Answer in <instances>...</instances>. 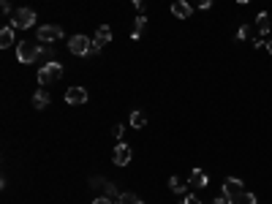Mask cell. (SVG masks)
Here are the masks:
<instances>
[{"mask_svg": "<svg viewBox=\"0 0 272 204\" xmlns=\"http://www.w3.org/2000/svg\"><path fill=\"white\" fill-rule=\"evenodd\" d=\"M36 25V11L33 8H16L14 14H11V28L14 30H27Z\"/></svg>", "mask_w": 272, "mask_h": 204, "instance_id": "6da1fadb", "label": "cell"}, {"mask_svg": "<svg viewBox=\"0 0 272 204\" xmlns=\"http://www.w3.org/2000/svg\"><path fill=\"white\" fill-rule=\"evenodd\" d=\"M60 77H63V66H60L57 60H52V63H44V66L38 68V82H41V84L57 82Z\"/></svg>", "mask_w": 272, "mask_h": 204, "instance_id": "7a4b0ae2", "label": "cell"}, {"mask_svg": "<svg viewBox=\"0 0 272 204\" xmlns=\"http://www.w3.org/2000/svg\"><path fill=\"white\" fill-rule=\"evenodd\" d=\"M38 49H41V44H33V41H19V44H16V60H19V63L38 60Z\"/></svg>", "mask_w": 272, "mask_h": 204, "instance_id": "3957f363", "label": "cell"}, {"mask_svg": "<svg viewBox=\"0 0 272 204\" xmlns=\"http://www.w3.org/2000/svg\"><path fill=\"white\" fill-rule=\"evenodd\" d=\"M68 49H71V55H76V57H85V55H90L92 52V41L87 39V36H74V39H68Z\"/></svg>", "mask_w": 272, "mask_h": 204, "instance_id": "277c9868", "label": "cell"}, {"mask_svg": "<svg viewBox=\"0 0 272 204\" xmlns=\"http://www.w3.org/2000/svg\"><path fill=\"white\" fill-rule=\"evenodd\" d=\"M38 44H54L57 39H63V30L57 28V25H44V28H38Z\"/></svg>", "mask_w": 272, "mask_h": 204, "instance_id": "5b68a950", "label": "cell"}, {"mask_svg": "<svg viewBox=\"0 0 272 204\" xmlns=\"http://www.w3.org/2000/svg\"><path fill=\"white\" fill-rule=\"evenodd\" d=\"M109 41H112V28H109V25H101V28L95 30V36H92V52L90 55H98L101 46L109 44Z\"/></svg>", "mask_w": 272, "mask_h": 204, "instance_id": "8992f818", "label": "cell"}, {"mask_svg": "<svg viewBox=\"0 0 272 204\" xmlns=\"http://www.w3.org/2000/svg\"><path fill=\"white\" fill-rule=\"evenodd\" d=\"M131 158H134V150H131L125 142H120L117 147H114V153H112V161H114L117 166H128Z\"/></svg>", "mask_w": 272, "mask_h": 204, "instance_id": "52a82bcc", "label": "cell"}, {"mask_svg": "<svg viewBox=\"0 0 272 204\" xmlns=\"http://www.w3.org/2000/svg\"><path fill=\"white\" fill-rule=\"evenodd\" d=\"M85 101H87V90L85 87H68L65 90V104L79 106V104H85Z\"/></svg>", "mask_w": 272, "mask_h": 204, "instance_id": "ba28073f", "label": "cell"}, {"mask_svg": "<svg viewBox=\"0 0 272 204\" xmlns=\"http://www.w3.org/2000/svg\"><path fill=\"white\" fill-rule=\"evenodd\" d=\"M242 191H245L242 180H234V177H228V180L223 182V196H228V199H237Z\"/></svg>", "mask_w": 272, "mask_h": 204, "instance_id": "9c48e42d", "label": "cell"}, {"mask_svg": "<svg viewBox=\"0 0 272 204\" xmlns=\"http://www.w3.org/2000/svg\"><path fill=\"white\" fill-rule=\"evenodd\" d=\"M190 188H204L207 182H210V177H207L204 169H190Z\"/></svg>", "mask_w": 272, "mask_h": 204, "instance_id": "30bf717a", "label": "cell"}, {"mask_svg": "<svg viewBox=\"0 0 272 204\" xmlns=\"http://www.w3.org/2000/svg\"><path fill=\"white\" fill-rule=\"evenodd\" d=\"M172 14L177 19H188L190 17V3H185V0H174V3H172Z\"/></svg>", "mask_w": 272, "mask_h": 204, "instance_id": "8fae6325", "label": "cell"}, {"mask_svg": "<svg viewBox=\"0 0 272 204\" xmlns=\"http://www.w3.org/2000/svg\"><path fill=\"white\" fill-rule=\"evenodd\" d=\"M256 30H259L261 36H270V14L261 11L259 17H256Z\"/></svg>", "mask_w": 272, "mask_h": 204, "instance_id": "7c38bea8", "label": "cell"}, {"mask_svg": "<svg viewBox=\"0 0 272 204\" xmlns=\"http://www.w3.org/2000/svg\"><path fill=\"white\" fill-rule=\"evenodd\" d=\"M144 30H147V17H144V14H139V17H136V25H134V33H131V39L139 41Z\"/></svg>", "mask_w": 272, "mask_h": 204, "instance_id": "4fadbf2b", "label": "cell"}, {"mask_svg": "<svg viewBox=\"0 0 272 204\" xmlns=\"http://www.w3.org/2000/svg\"><path fill=\"white\" fill-rule=\"evenodd\" d=\"M0 46H3V49H8V46H14V28H3L0 30Z\"/></svg>", "mask_w": 272, "mask_h": 204, "instance_id": "5bb4252c", "label": "cell"}, {"mask_svg": "<svg viewBox=\"0 0 272 204\" xmlns=\"http://www.w3.org/2000/svg\"><path fill=\"white\" fill-rule=\"evenodd\" d=\"M188 188H190V182L180 180V177H169V191H174V193H185Z\"/></svg>", "mask_w": 272, "mask_h": 204, "instance_id": "9a60e30c", "label": "cell"}, {"mask_svg": "<svg viewBox=\"0 0 272 204\" xmlns=\"http://www.w3.org/2000/svg\"><path fill=\"white\" fill-rule=\"evenodd\" d=\"M33 106H36V109H46L49 106V93L46 90H38V93L33 95Z\"/></svg>", "mask_w": 272, "mask_h": 204, "instance_id": "2e32d148", "label": "cell"}, {"mask_svg": "<svg viewBox=\"0 0 272 204\" xmlns=\"http://www.w3.org/2000/svg\"><path fill=\"white\" fill-rule=\"evenodd\" d=\"M231 204H259V202H256V196H253V193L242 191L237 199H231Z\"/></svg>", "mask_w": 272, "mask_h": 204, "instance_id": "e0dca14e", "label": "cell"}, {"mask_svg": "<svg viewBox=\"0 0 272 204\" xmlns=\"http://www.w3.org/2000/svg\"><path fill=\"white\" fill-rule=\"evenodd\" d=\"M52 57H54L52 46H49V44H41V49H38V60H44V63H52Z\"/></svg>", "mask_w": 272, "mask_h": 204, "instance_id": "ac0fdd59", "label": "cell"}, {"mask_svg": "<svg viewBox=\"0 0 272 204\" xmlns=\"http://www.w3.org/2000/svg\"><path fill=\"white\" fill-rule=\"evenodd\" d=\"M131 125H134V128H144L147 125L144 112H134V115H131Z\"/></svg>", "mask_w": 272, "mask_h": 204, "instance_id": "d6986e66", "label": "cell"}, {"mask_svg": "<svg viewBox=\"0 0 272 204\" xmlns=\"http://www.w3.org/2000/svg\"><path fill=\"white\" fill-rule=\"evenodd\" d=\"M114 204H141V199L134 196V193H120V199Z\"/></svg>", "mask_w": 272, "mask_h": 204, "instance_id": "ffe728a7", "label": "cell"}, {"mask_svg": "<svg viewBox=\"0 0 272 204\" xmlns=\"http://www.w3.org/2000/svg\"><path fill=\"white\" fill-rule=\"evenodd\" d=\"M103 196H109V199H120V193H117V188H114L112 182H106V185H103Z\"/></svg>", "mask_w": 272, "mask_h": 204, "instance_id": "44dd1931", "label": "cell"}, {"mask_svg": "<svg viewBox=\"0 0 272 204\" xmlns=\"http://www.w3.org/2000/svg\"><path fill=\"white\" fill-rule=\"evenodd\" d=\"M250 30H253V28H250V25H242V28L237 30V41H245V39H248V36H250Z\"/></svg>", "mask_w": 272, "mask_h": 204, "instance_id": "7402d4cb", "label": "cell"}, {"mask_svg": "<svg viewBox=\"0 0 272 204\" xmlns=\"http://www.w3.org/2000/svg\"><path fill=\"white\" fill-rule=\"evenodd\" d=\"M182 204H201V199L190 193V196H185V199H182Z\"/></svg>", "mask_w": 272, "mask_h": 204, "instance_id": "603a6c76", "label": "cell"}, {"mask_svg": "<svg viewBox=\"0 0 272 204\" xmlns=\"http://www.w3.org/2000/svg\"><path fill=\"white\" fill-rule=\"evenodd\" d=\"M123 131H125V125H114V128H112V136L120 139V136H123Z\"/></svg>", "mask_w": 272, "mask_h": 204, "instance_id": "cb8c5ba5", "label": "cell"}, {"mask_svg": "<svg viewBox=\"0 0 272 204\" xmlns=\"http://www.w3.org/2000/svg\"><path fill=\"white\" fill-rule=\"evenodd\" d=\"M210 204H231V199H228V196H218V199H212Z\"/></svg>", "mask_w": 272, "mask_h": 204, "instance_id": "d4e9b609", "label": "cell"}, {"mask_svg": "<svg viewBox=\"0 0 272 204\" xmlns=\"http://www.w3.org/2000/svg\"><path fill=\"white\" fill-rule=\"evenodd\" d=\"M193 3H196L199 8H210V6H212V0H193Z\"/></svg>", "mask_w": 272, "mask_h": 204, "instance_id": "484cf974", "label": "cell"}, {"mask_svg": "<svg viewBox=\"0 0 272 204\" xmlns=\"http://www.w3.org/2000/svg\"><path fill=\"white\" fill-rule=\"evenodd\" d=\"M0 8H3V14H14V11H11V3H8V0H3V3H0Z\"/></svg>", "mask_w": 272, "mask_h": 204, "instance_id": "4316f807", "label": "cell"}, {"mask_svg": "<svg viewBox=\"0 0 272 204\" xmlns=\"http://www.w3.org/2000/svg\"><path fill=\"white\" fill-rule=\"evenodd\" d=\"M134 8H136V11H144V0H134Z\"/></svg>", "mask_w": 272, "mask_h": 204, "instance_id": "83f0119b", "label": "cell"}, {"mask_svg": "<svg viewBox=\"0 0 272 204\" xmlns=\"http://www.w3.org/2000/svg\"><path fill=\"white\" fill-rule=\"evenodd\" d=\"M253 46H256V49H261V46H267V39H253Z\"/></svg>", "mask_w": 272, "mask_h": 204, "instance_id": "f1b7e54d", "label": "cell"}, {"mask_svg": "<svg viewBox=\"0 0 272 204\" xmlns=\"http://www.w3.org/2000/svg\"><path fill=\"white\" fill-rule=\"evenodd\" d=\"M92 204H112V202H109V196H101V199H95Z\"/></svg>", "mask_w": 272, "mask_h": 204, "instance_id": "f546056e", "label": "cell"}, {"mask_svg": "<svg viewBox=\"0 0 272 204\" xmlns=\"http://www.w3.org/2000/svg\"><path fill=\"white\" fill-rule=\"evenodd\" d=\"M267 49H270V55H272V36L267 39Z\"/></svg>", "mask_w": 272, "mask_h": 204, "instance_id": "4dcf8cb0", "label": "cell"}, {"mask_svg": "<svg viewBox=\"0 0 272 204\" xmlns=\"http://www.w3.org/2000/svg\"><path fill=\"white\" fill-rule=\"evenodd\" d=\"M237 3H242V6H245V3H250V0H237Z\"/></svg>", "mask_w": 272, "mask_h": 204, "instance_id": "1f68e13d", "label": "cell"}]
</instances>
